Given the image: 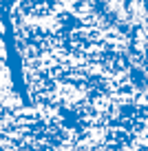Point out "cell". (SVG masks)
Instances as JSON below:
<instances>
[{"label":"cell","mask_w":148,"mask_h":151,"mask_svg":"<svg viewBox=\"0 0 148 151\" xmlns=\"http://www.w3.org/2000/svg\"><path fill=\"white\" fill-rule=\"evenodd\" d=\"M2 24L24 98L78 151H148V58L100 0H9Z\"/></svg>","instance_id":"obj_1"}]
</instances>
